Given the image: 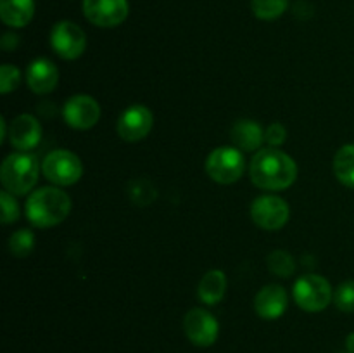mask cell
Segmentation results:
<instances>
[{"mask_svg":"<svg viewBox=\"0 0 354 353\" xmlns=\"http://www.w3.org/2000/svg\"><path fill=\"white\" fill-rule=\"evenodd\" d=\"M249 175L263 190H283L297 179V165L289 154L277 147L259 149L251 159Z\"/></svg>","mask_w":354,"mask_h":353,"instance_id":"obj_1","label":"cell"},{"mask_svg":"<svg viewBox=\"0 0 354 353\" xmlns=\"http://www.w3.org/2000/svg\"><path fill=\"white\" fill-rule=\"evenodd\" d=\"M71 213V197L59 187H40L26 201V217L35 227L48 228L62 224Z\"/></svg>","mask_w":354,"mask_h":353,"instance_id":"obj_2","label":"cell"},{"mask_svg":"<svg viewBox=\"0 0 354 353\" xmlns=\"http://www.w3.org/2000/svg\"><path fill=\"white\" fill-rule=\"evenodd\" d=\"M40 163L35 154L30 152H14L9 154L0 168V180L7 192L14 196H24L30 192L38 182Z\"/></svg>","mask_w":354,"mask_h":353,"instance_id":"obj_3","label":"cell"},{"mask_svg":"<svg viewBox=\"0 0 354 353\" xmlns=\"http://www.w3.org/2000/svg\"><path fill=\"white\" fill-rule=\"evenodd\" d=\"M245 172V159L241 149L223 145L209 152L206 158V173L221 185L237 182Z\"/></svg>","mask_w":354,"mask_h":353,"instance_id":"obj_4","label":"cell"},{"mask_svg":"<svg viewBox=\"0 0 354 353\" xmlns=\"http://www.w3.org/2000/svg\"><path fill=\"white\" fill-rule=\"evenodd\" d=\"M44 176L54 185L68 187L78 182L83 175V163L75 152L55 149L45 156L41 163Z\"/></svg>","mask_w":354,"mask_h":353,"instance_id":"obj_5","label":"cell"},{"mask_svg":"<svg viewBox=\"0 0 354 353\" xmlns=\"http://www.w3.org/2000/svg\"><path fill=\"white\" fill-rule=\"evenodd\" d=\"M294 300L304 311H322L334 300V293L325 277L308 273L299 277L294 284Z\"/></svg>","mask_w":354,"mask_h":353,"instance_id":"obj_6","label":"cell"},{"mask_svg":"<svg viewBox=\"0 0 354 353\" xmlns=\"http://www.w3.org/2000/svg\"><path fill=\"white\" fill-rule=\"evenodd\" d=\"M50 45L61 59L75 61L85 52L86 35L73 21H59L50 31Z\"/></svg>","mask_w":354,"mask_h":353,"instance_id":"obj_7","label":"cell"},{"mask_svg":"<svg viewBox=\"0 0 354 353\" xmlns=\"http://www.w3.org/2000/svg\"><path fill=\"white\" fill-rule=\"evenodd\" d=\"M289 204L279 196H259L251 204L252 221L265 230H279L289 221Z\"/></svg>","mask_w":354,"mask_h":353,"instance_id":"obj_8","label":"cell"},{"mask_svg":"<svg viewBox=\"0 0 354 353\" xmlns=\"http://www.w3.org/2000/svg\"><path fill=\"white\" fill-rule=\"evenodd\" d=\"M83 14L99 28H114L124 23L130 12L128 0H83Z\"/></svg>","mask_w":354,"mask_h":353,"instance_id":"obj_9","label":"cell"},{"mask_svg":"<svg viewBox=\"0 0 354 353\" xmlns=\"http://www.w3.org/2000/svg\"><path fill=\"white\" fill-rule=\"evenodd\" d=\"M64 121L76 130H88L95 127L100 120V106L93 97L86 93H78L66 100L62 109Z\"/></svg>","mask_w":354,"mask_h":353,"instance_id":"obj_10","label":"cell"},{"mask_svg":"<svg viewBox=\"0 0 354 353\" xmlns=\"http://www.w3.org/2000/svg\"><path fill=\"white\" fill-rule=\"evenodd\" d=\"M183 329L190 343L196 346H211L218 339V320L204 308H192L183 318Z\"/></svg>","mask_w":354,"mask_h":353,"instance_id":"obj_11","label":"cell"},{"mask_svg":"<svg viewBox=\"0 0 354 353\" xmlns=\"http://www.w3.org/2000/svg\"><path fill=\"white\" fill-rule=\"evenodd\" d=\"M154 125L151 109L144 104H133L118 120V135L127 142H138L149 135Z\"/></svg>","mask_w":354,"mask_h":353,"instance_id":"obj_12","label":"cell"},{"mask_svg":"<svg viewBox=\"0 0 354 353\" xmlns=\"http://www.w3.org/2000/svg\"><path fill=\"white\" fill-rule=\"evenodd\" d=\"M9 142L19 152H28L38 145L41 138V125L33 114H19L9 127Z\"/></svg>","mask_w":354,"mask_h":353,"instance_id":"obj_13","label":"cell"},{"mask_svg":"<svg viewBox=\"0 0 354 353\" xmlns=\"http://www.w3.org/2000/svg\"><path fill=\"white\" fill-rule=\"evenodd\" d=\"M289 305L287 291L280 284H268L254 298V310L265 320H275L282 317Z\"/></svg>","mask_w":354,"mask_h":353,"instance_id":"obj_14","label":"cell"},{"mask_svg":"<svg viewBox=\"0 0 354 353\" xmlns=\"http://www.w3.org/2000/svg\"><path fill=\"white\" fill-rule=\"evenodd\" d=\"M59 82V71L55 64L48 59L40 57L35 59L26 69V83L31 89V92L44 96V93H50L52 90L57 87Z\"/></svg>","mask_w":354,"mask_h":353,"instance_id":"obj_15","label":"cell"},{"mask_svg":"<svg viewBox=\"0 0 354 353\" xmlns=\"http://www.w3.org/2000/svg\"><path fill=\"white\" fill-rule=\"evenodd\" d=\"M230 138L241 151H258L265 138L261 125L254 120H239L232 127Z\"/></svg>","mask_w":354,"mask_h":353,"instance_id":"obj_16","label":"cell"},{"mask_svg":"<svg viewBox=\"0 0 354 353\" xmlns=\"http://www.w3.org/2000/svg\"><path fill=\"white\" fill-rule=\"evenodd\" d=\"M35 16V0H0V19L10 28H24Z\"/></svg>","mask_w":354,"mask_h":353,"instance_id":"obj_17","label":"cell"},{"mask_svg":"<svg viewBox=\"0 0 354 353\" xmlns=\"http://www.w3.org/2000/svg\"><path fill=\"white\" fill-rule=\"evenodd\" d=\"M225 291H227V277L221 270H209L201 279L197 294L199 300L206 305H216L223 300Z\"/></svg>","mask_w":354,"mask_h":353,"instance_id":"obj_18","label":"cell"},{"mask_svg":"<svg viewBox=\"0 0 354 353\" xmlns=\"http://www.w3.org/2000/svg\"><path fill=\"white\" fill-rule=\"evenodd\" d=\"M334 173L341 183L354 187V144H346L335 152Z\"/></svg>","mask_w":354,"mask_h":353,"instance_id":"obj_19","label":"cell"},{"mask_svg":"<svg viewBox=\"0 0 354 353\" xmlns=\"http://www.w3.org/2000/svg\"><path fill=\"white\" fill-rule=\"evenodd\" d=\"M289 7V0H251L254 16L261 21H273L282 16Z\"/></svg>","mask_w":354,"mask_h":353,"instance_id":"obj_20","label":"cell"},{"mask_svg":"<svg viewBox=\"0 0 354 353\" xmlns=\"http://www.w3.org/2000/svg\"><path fill=\"white\" fill-rule=\"evenodd\" d=\"M35 248V235L28 228H19L9 237V251L17 258H24Z\"/></svg>","mask_w":354,"mask_h":353,"instance_id":"obj_21","label":"cell"},{"mask_svg":"<svg viewBox=\"0 0 354 353\" xmlns=\"http://www.w3.org/2000/svg\"><path fill=\"white\" fill-rule=\"evenodd\" d=\"M268 269L270 272L279 277H290L296 272V263H294V258L289 253L282 251V249H277V251L270 253Z\"/></svg>","mask_w":354,"mask_h":353,"instance_id":"obj_22","label":"cell"},{"mask_svg":"<svg viewBox=\"0 0 354 353\" xmlns=\"http://www.w3.org/2000/svg\"><path fill=\"white\" fill-rule=\"evenodd\" d=\"M128 192H130L131 201H133L135 204H138V206H147V204H151L152 201L156 199V196H158V194H156V189L152 187V183L145 179L133 180V182L130 183Z\"/></svg>","mask_w":354,"mask_h":353,"instance_id":"obj_23","label":"cell"},{"mask_svg":"<svg viewBox=\"0 0 354 353\" xmlns=\"http://www.w3.org/2000/svg\"><path fill=\"white\" fill-rule=\"evenodd\" d=\"M334 303L341 311H354V280L339 284L334 291Z\"/></svg>","mask_w":354,"mask_h":353,"instance_id":"obj_24","label":"cell"},{"mask_svg":"<svg viewBox=\"0 0 354 353\" xmlns=\"http://www.w3.org/2000/svg\"><path fill=\"white\" fill-rule=\"evenodd\" d=\"M0 204H2V224L9 225L19 218V206H17V201L14 199V194L7 192L6 189L0 192Z\"/></svg>","mask_w":354,"mask_h":353,"instance_id":"obj_25","label":"cell"},{"mask_svg":"<svg viewBox=\"0 0 354 353\" xmlns=\"http://www.w3.org/2000/svg\"><path fill=\"white\" fill-rule=\"evenodd\" d=\"M21 82V73L16 66L3 64L0 68V92L9 93L14 89H17Z\"/></svg>","mask_w":354,"mask_h":353,"instance_id":"obj_26","label":"cell"},{"mask_svg":"<svg viewBox=\"0 0 354 353\" xmlns=\"http://www.w3.org/2000/svg\"><path fill=\"white\" fill-rule=\"evenodd\" d=\"M265 141L270 147H280L287 141V130L282 123L275 121L265 130Z\"/></svg>","mask_w":354,"mask_h":353,"instance_id":"obj_27","label":"cell"},{"mask_svg":"<svg viewBox=\"0 0 354 353\" xmlns=\"http://www.w3.org/2000/svg\"><path fill=\"white\" fill-rule=\"evenodd\" d=\"M346 346H348L349 353H354V332L348 336V339H346Z\"/></svg>","mask_w":354,"mask_h":353,"instance_id":"obj_28","label":"cell"}]
</instances>
